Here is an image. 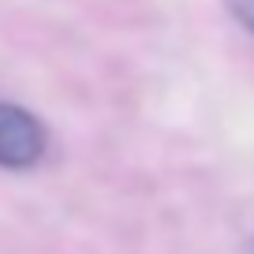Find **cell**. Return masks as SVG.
<instances>
[{
  "mask_svg": "<svg viewBox=\"0 0 254 254\" xmlns=\"http://www.w3.org/2000/svg\"><path fill=\"white\" fill-rule=\"evenodd\" d=\"M224 4H228L232 19H236L243 30H251V34H254V0H224Z\"/></svg>",
  "mask_w": 254,
  "mask_h": 254,
  "instance_id": "7a4b0ae2",
  "label": "cell"
},
{
  "mask_svg": "<svg viewBox=\"0 0 254 254\" xmlns=\"http://www.w3.org/2000/svg\"><path fill=\"white\" fill-rule=\"evenodd\" d=\"M45 124L34 112L0 101V168H11V172L34 168L45 157Z\"/></svg>",
  "mask_w": 254,
  "mask_h": 254,
  "instance_id": "6da1fadb",
  "label": "cell"
}]
</instances>
